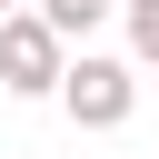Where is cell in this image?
<instances>
[{
	"label": "cell",
	"mask_w": 159,
	"mask_h": 159,
	"mask_svg": "<svg viewBox=\"0 0 159 159\" xmlns=\"http://www.w3.org/2000/svg\"><path fill=\"white\" fill-rule=\"evenodd\" d=\"M109 10H119V0H40V20H50L60 40H80V30H99Z\"/></svg>",
	"instance_id": "obj_3"
},
{
	"label": "cell",
	"mask_w": 159,
	"mask_h": 159,
	"mask_svg": "<svg viewBox=\"0 0 159 159\" xmlns=\"http://www.w3.org/2000/svg\"><path fill=\"white\" fill-rule=\"evenodd\" d=\"M149 70H159V60H149Z\"/></svg>",
	"instance_id": "obj_6"
},
{
	"label": "cell",
	"mask_w": 159,
	"mask_h": 159,
	"mask_svg": "<svg viewBox=\"0 0 159 159\" xmlns=\"http://www.w3.org/2000/svg\"><path fill=\"white\" fill-rule=\"evenodd\" d=\"M60 109H70L80 129H119V119L139 109V80H129V60H99V50H80V60H70V80H60Z\"/></svg>",
	"instance_id": "obj_2"
},
{
	"label": "cell",
	"mask_w": 159,
	"mask_h": 159,
	"mask_svg": "<svg viewBox=\"0 0 159 159\" xmlns=\"http://www.w3.org/2000/svg\"><path fill=\"white\" fill-rule=\"evenodd\" d=\"M119 20H129V50L159 60V0H119Z\"/></svg>",
	"instance_id": "obj_4"
},
{
	"label": "cell",
	"mask_w": 159,
	"mask_h": 159,
	"mask_svg": "<svg viewBox=\"0 0 159 159\" xmlns=\"http://www.w3.org/2000/svg\"><path fill=\"white\" fill-rule=\"evenodd\" d=\"M60 80H70V40H60L40 10H10V20H0V89L60 99Z\"/></svg>",
	"instance_id": "obj_1"
},
{
	"label": "cell",
	"mask_w": 159,
	"mask_h": 159,
	"mask_svg": "<svg viewBox=\"0 0 159 159\" xmlns=\"http://www.w3.org/2000/svg\"><path fill=\"white\" fill-rule=\"evenodd\" d=\"M10 10H20V0H0V20H10Z\"/></svg>",
	"instance_id": "obj_5"
}]
</instances>
